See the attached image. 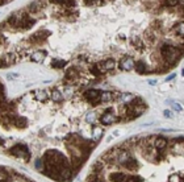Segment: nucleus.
<instances>
[{"label": "nucleus", "mask_w": 184, "mask_h": 182, "mask_svg": "<svg viewBox=\"0 0 184 182\" xmlns=\"http://www.w3.org/2000/svg\"><path fill=\"white\" fill-rule=\"evenodd\" d=\"M159 53H161V57L168 65H172V63L178 62L179 57L182 56V50L179 49V46L171 45V44H163L161 49H159Z\"/></svg>", "instance_id": "nucleus-1"}, {"label": "nucleus", "mask_w": 184, "mask_h": 182, "mask_svg": "<svg viewBox=\"0 0 184 182\" xmlns=\"http://www.w3.org/2000/svg\"><path fill=\"white\" fill-rule=\"evenodd\" d=\"M9 153L16 156V157H20V159H24V160H28L31 157V153H29V149L27 145L24 144H16L13 145L11 149H9Z\"/></svg>", "instance_id": "nucleus-2"}, {"label": "nucleus", "mask_w": 184, "mask_h": 182, "mask_svg": "<svg viewBox=\"0 0 184 182\" xmlns=\"http://www.w3.org/2000/svg\"><path fill=\"white\" fill-rule=\"evenodd\" d=\"M100 95H101V92L99 91V90H95V88H89V90H87V91L83 94L84 99H86L87 102L95 103V104L100 103Z\"/></svg>", "instance_id": "nucleus-3"}, {"label": "nucleus", "mask_w": 184, "mask_h": 182, "mask_svg": "<svg viewBox=\"0 0 184 182\" xmlns=\"http://www.w3.org/2000/svg\"><path fill=\"white\" fill-rule=\"evenodd\" d=\"M36 23H37L36 19L32 17V16H29V13H27L25 16L22 17L21 23H20L18 29H22V31H28V29H31V28H33L34 25H36Z\"/></svg>", "instance_id": "nucleus-4"}, {"label": "nucleus", "mask_w": 184, "mask_h": 182, "mask_svg": "<svg viewBox=\"0 0 184 182\" xmlns=\"http://www.w3.org/2000/svg\"><path fill=\"white\" fill-rule=\"evenodd\" d=\"M134 65H136V61H134L133 57H122L121 61H120V69L121 70H125V71H129L132 70V69H134Z\"/></svg>", "instance_id": "nucleus-5"}, {"label": "nucleus", "mask_w": 184, "mask_h": 182, "mask_svg": "<svg viewBox=\"0 0 184 182\" xmlns=\"http://www.w3.org/2000/svg\"><path fill=\"white\" fill-rule=\"evenodd\" d=\"M116 120H117V117H116V115H114L111 110H107V111L104 112V114L100 116V121L103 123L104 125L113 124V123L116 121Z\"/></svg>", "instance_id": "nucleus-6"}, {"label": "nucleus", "mask_w": 184, "mask_h": 182, "mask_svg": "<svg viewBox=\"0 0 184 182\" xmlns=\"http://www.w3.org/2000/svg\"><path fill=\"white\" fill-rule=\"evenodd\" d=\"M130 157H132V154L129 153L128 150H125V149H120V152H118V154H117V157H116V161H117L121 166H124L129 160H130Z\"/></svg>", "instance_id": "nucleus-7"}, {"label": "nucleus", "mask_w": 184, "mask_h": 182, "mask_svg": "<svg viewBox=\"0 0 184 182\" xmlns=\"http://www.w3.org/2000/svg\"><path fill=\"white\" fill-rule=\"evenodd\" d=\"M43 8V2L42 0H36V2L31 3L28 6V12L29 13H38Z\"/></svg>", "instance_id": "nucleus-8"}, {"label": "nucleus", "mask_w": 184, "mask_h": 182, "mask_svg": "<svg viewBox=\"0 0 184 182\" xmlns=\"http://www.w3.org/2000/svg\"><path fill=\"white\" fill-rule=\"evenodd\" d=\"M99 66H100L103 73H105L109 70H113V69L116 67V61L112 60V58H108V60H105L103 63H99Z\"/></svg>", "instance_id": "nucleus-9"}, {"label": "nucleus", "mask_w": 184, "mask_h": 182, "mask_svg": "<svg viewBox=\"0 0 184 182\" xmlns=\"http://www.w3.org/2000/svg\"><path fill=\"white\" fill-rule=\"evenodd\" d=\"M167 139L166 137H162V136H157L155 137V140H154V148L158 149V150H162V149H165L166 146H167Z\"/></svg>", "instance_id": "nucleus-10"}, {"label": "nucleus", "mask_w": 184, "mask_h": 182, "mask_svg": "<svg viewBox=\"0 0 184 182\" xmlns=\"http://www.w3.org/2000/svg\"><path fill=\"white\" fill-rule=\"evenodd\" d=\"M134 99H136V96L130 94V92H122V94L118 95V102L124 103V104H130Z\"/></svg>", "instance_id": "nucleus-11"}, {"label": "nucleus", "mask_w": 184, "mask_h": 182, "mask_svg": "<svg viewBox=\"0 0 184 182\" xmlns=\"http://www.w3.org/2000/svg\"><path fill=\"white\" fill-rule=\"evenodd\" d=\"M174 33L179 37H184V21H179L172 27Z\"/></svg>", "instance_id": "nucleus-12"}, {"label": "nucleus", "mask_w": 184, "mask_h": 182, "mask_svg": "<svg viewBox=\"0 0 184 182\" xmlns=\"http://www.w3.org/2000/svg\"><path fill=\"white\" fill-rule=\"evenodd\" d=\"M45 57H46V53H45L43 50H37V52H34L32 54V61L34 62H42L45 60Z\"/></svg>", "instance_id": "nucleus-13"}, {"label": "nucleus", "mask_w": 184, "mask_h": 182, "mask_svg": "<svg viewBox=\"0 0 184 182\" xmlns=\"http://www.w3.org/2000/svg\"><path fill=\"white\" fill-rule=\"evenodd\" d=\"M128 180V174L124 173H113L111 174V181L112 182H126Z\"/></svg>", "instance_id": "nucleus-14"}, {"label": "nucleus", "mask_w": 184, "mask_h": 182, "mask_svg": "<svg viewBox=\"0 0 184 182\" xmlns=\"http://www.w3.org/2000/svg\"><path fill=\"white\" fill-rule=\"evenodd\" d=\"M124 168L128 169V170H136V169L138 168V162H137V160L132 156V157H130V160H129L126 164L124 165Z\"/></svg>", "instance_id": "nucleus-15"}, {"label": "nucleus", "mask_w": 184, "mask_h": 182, "mask_svg": "<svg viewBox=\"0 0 184 182\" xmlns=\"http://www.w3.org/2000/svg\"><path fill=\"white\" fill-rule=\"evenodd\" d=\"M113 99V94L111 91H103L100 95V103H109Z\"/></svg>", "instance_id": "nucleus-16"}, {"label": "nucleus", "mask_w": 184, "mask_h": 182, "mask_svg": "<svg viewBox=\"0 0 184 182\" xmlns=\"http://www.w3.org/2000/svg\"><path fill=\"white\" fill-rule=\"evenodd\" d=\"M132 45L134 46V49H137V50H142L143 46H145V44H143L142 38L136 37V38H132Z\"/></svg>", "instance_id": "nucleus-17"}, {"label": "nucleus", "mask_w": 184, "mask_h": 182, "mask_svg": "<svg viewBox=\"0 0 184 182\" xmlns=\"http://www.w3.org/2000/svg\"><path fill=\"white\" fill-rule=\"evenodd\" d=\"M101 136H103V128H100V127H93V129H92V139L95 141H99Z\"/></svg>", "instance_id": "nucleus-18"}, {"label": "nucleus", "mask_w": 184, "mask_h": 182, "mask_svg": "<svg viewBox=\"0 0 184 182\" xmlns=\"http://www.w3.org/2000/svg\"><path fill=\"white\" fill-rule=\"evenodd\" d=\"M13 124L16 125L17 128H25V127H27V119H25V117H21V116H17Z\"/></svg>", "instance_id": "nucleus-19"}, {"label": "nucleus", "mask_w": 184, "mask_h": 182, "mask_svg": "<svg viewBox=\"0 0 184 182\" xmlns=\"http://www.w3.org/2000/svg\"><path fill=\"white\" fill-rule=\"evenodd\" d=\"M134 69H136L137 73H140V74L145 73V71H146V65H145V62H143V61H136Z\"/></svg>", "instance_id": "nucleus-20"}, {"label": "nucleus", "mask_w": 184, "mask_h": 182, "mask_svg": "<svg viewBox=\"0 0 184 182\" xmlns=\"http://www.w3.org/2000/svg\"><path fill=\"white\" fill-rule=\"evenodd\" d=\"M86 121L89 123V124H93V123L96 121V112H95V111L87 112V115H86Z\"/></svg>", "instance_id": "nucleus-21"}, {"label": "nucleus", "mask_w": 184, "mask_h": 182, "mask_svg": "<svg viewBox=\"0 0 184 182\" xmlns=\"http://www.w3.org/2000/svg\"><path fill=\"white\" fill-rule=\"evenodd\" d=\"M179 4H180V0H163V6L168 7V8L178 7Z\"/></svg>", "instance_id": "nucleus-22"}, {"label": "nucleus", "mask_w": 184, "mask_h": 182, "mask_svg": "<svg viewBox=\"0 0 184 182\" xmlns=\"http://www.w3.org/2000/svg\"><path fill=\"white\" fill-rule=\"evenodd\" d=\"M0 182H9V174L4 168H0Z\"/></svg>", "instance_id": "nucleus-23"}, {"label": "nucleus", "mask_w": 184, "mask_h": 182, "mask_svg": "<svg viewBox=\"0 0 184 182\" xmlns=\"http://www.w3.org/2000/svg\"><path fill=\"white\" fill-rule=\"evenodd\" d=\"M91 73L95 77H100L101 74H103V71H101V69H100V66H99V63H95V65H92L91 66Z\"/></svg>", "instance_id": "nucleus-24"}, {"label": "nucleus", "mask_w": 184, "mask_h": 182, "mask_svg": "<svg viewBox=\"0 0 184 182\" xmlns=\"http://www.w3.org/2000/svg\"><path fill=\"white\" fill-rule=\"evenodd\" d=\"M36 98L39 100V102H43V100H46L47 99V94H46V91L45 90H38L36 91Z\"/></svg>", "instance_id": "nucleus-25"}, {"label": "nucleus", "mask_w": 184, "mask_h": 182, "mask_svg": "<svg viewBox=\"0 0 184 182\" xmlns=\"http://www.w3.org/2000/svg\"><path fill=\"white\" fill-rule=\"evenodd\" d=\"M50 98H51V100H53V102H61L63 96H62V94H61V91H58V90H54V91L51 92Z\"/></svg>", "instance_id": "nucleus-26"}, {"label": "nucleus", "mask_w": 184, "mask_h": 182, "mask_svg": "<svg viewBox=\"0 0 184 182\" xmlns=\"http://www.w3.org/2000/svg\"><path fill=\"white\" fill-rule=\"evenodd\" d=\"M36 169L39 170L41 173H43V171H45V162H43V159L36 160Z\"/></svg>", "instance_id": "nucleus-27"}, {"label": "nucleus", "mask_w": 184, "mask_h": 182, "mask_svg": "<svg viewBox=\"0 0 184 182\" xmlns=\"http://www.w3.org/2000/svg\"><path fill=\"white\" fill-rule=\"evenodd\" d=\"M104 3V0H84V4L88 7H95V6H99V4Z\"/></svg>", "instance_id": "nucleus-28"}, {"label": "nucleus", "mask_w": 184, "mask_h": 182, "mask_svg": "<svg viewBox=\"0 0 184 182\" xmlns=\"http://www.w3.org/2000/svg\"><path fill=\"white\" fill-rule=\"evenodd\" d=\"M167 103H168V104H170V106H171L175 111H178V112H182V111H183V107H182L180 104H179V103L172 102V100H167Z\"/></svg>", "instance_id": "nucleus-29"}, {"label": "nucleus", "mask_w": 184, "mask_h": 182, "mask_svg": "<svg viewBox=\"0 0 184 182\" xmlns=\"http://www.w3.org/2000/svg\"><path fill=\"white\" fill-rule=\"evenodd\" d=\"M66 77L71 78V79H75V78L78 77V71L75 70V69H68V70L66 71Z\"/></svg>", "instance_id": "nucleus-30"}, {"label": "nucleus", "mask_w": 184, "mask_h": 182, "mask_svg": "<svg viewBox=\"0 0 184 182\" xmlns=\"http://www.w3.org/2000/svg\"><path fill=\"white\" fill-rule=\"evenodd\" d=\"M64 65H66V62L61 61V60H54V61L51 62V66L55 67V69H61V67H63Z\"/></svg>", "instance_id": "nucleus-31"}, {"label": "nucleus", "mask_w": 184, "mask_h": 182, "mask_svg": "<svg viewBox=\"0 0 184 182\" xmlns=\"http://www.w3.org/2000/svg\"><path fill=\"white\" fill-rule=\"evenodd\" d=\"M168 182H182V177L179 174H171L168 177Z\"/></svg>", "instance_id": "nucleus-32"}, {"label": "nucleus", "mask_w": 184, "mask_h": 182, "mask_svg": "<svg viewBox=\"0 0 184 182\" xmlns=\"http://www.w3.org/2000/svg\"><path fill=\"white\" fill-rule=\"evenodd\" d=\"M126 182H142V178L138 176H128Z\"/></svg>", "instance_id": "nucleus-33"}, {"label": "nucleus", "mask_w": 184, "mask_h": 182, "mask_svg": "<svg viewBox=\"0 0 184 182\" xmlns=\"http://www.w3.org/2000/svg\"><path fill=\"white\" fill-rule=\"evenodd\" d=\"M163 115H165V117H168V119H171L172 117V114H171L170 110H165L163 111Z\"/></svg>", "instance_id": "nucleus-34"}, {"label": "nucleus", "mask_w": 184, "mask_h": 182, "mask_svg": "<svg viewBox=\"0 0 184 182\" xmlns=\"http://www.w3.org/2000/svg\"><path fill=\"white\" fill-rule=\"evenodd\" d=\"M71 94H72V88L66 87V95H71Z\"/></svg>", "instance_id": "nucleus-35"}, {"label": "nucleus", "mask_w": 184, "mask_h": 182, "mask_svg": "<svg viewBox=\"0 0 184 182\" xmlns=\"http://www.w3.org/2000/svg\"><path fill=\"white\" fill-rule=\"evenodd\" d=\"M176 75L175 74H171V75H168L167 78H166V81H171V79H174V78H175Z\"/></svg>", "instance_id": "nucleus-36"}, {"label": "nucleus", "mask_w": 184, "mask_h": 182, "mask_svg": "<svg viewBox=\"0 0 184 182\" xmlns=\"http://www.w3.org/2000/svg\"><path fill=\"white\" fill-rule=\"evenodd\" d=\"M157 81H154V79H150V81H149V85H150V86H154V85H157Z\"/></svg>", "instance_id": "nucleus-37"}, {"label": "nucleus", "mask_w": 184, "mask_h": 182, "mask_svg": "<svg viewBox=\"0 0 184 182\" xmlns=\"http://www.w3.org/2000/svg\"><path fill=\"white\" fill-rule=\"evenodd\" d=\"M182 75L184 77V69H183V70H182Z\"/></svg>", "instance_id": "nucleus-38"}, {"label": "nucleus", "mask_w": 184, "mask_h": 182, "mask_svg": "<svg viewBox=\"0 0 184 182\" xmlns=\"http://www.w3.org/2000/svg\"><path fill=\"white\" fill-rule=\"evenodd\" d=\"M93 182H99V181H93Z\"/></svg>", "instance_id": "nucleus-39"}]
</instances>
